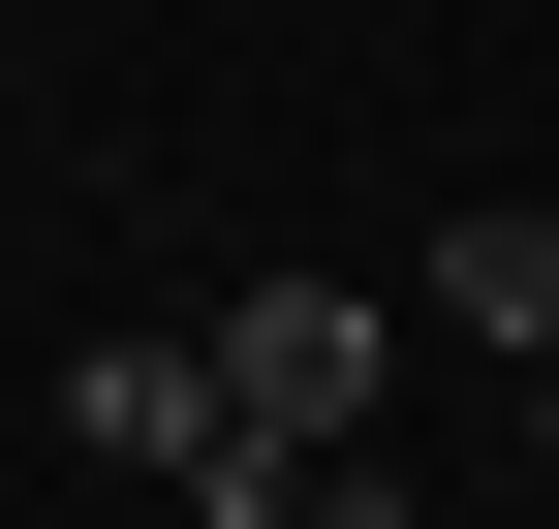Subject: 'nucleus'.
Listing matches in <instances>:
<instances>
[{"instance_id":"obj_4","label":"nucleus","mask_w":559,"mask_h":529,"mask_svg":"<svg viewBox=\"0 0 559 529\" xmlns=\"http://www.w3.org/2000/svg\"><path fill=\"white\" fill-rule=\"evenodd\" d=\"M280 529H436V498H404V468H311V498H280Z\"/></svg>"},{"instance_id":"obj_2","label":"nucleus","mask_w":559,"mask_h":529,"mask_svg":"<svg viewBox=\"0 0 559 529\" xmlns=\"http://www.w3.org/2000/svg\"><path fill=\"white\" fill-rule=\"evenodd\" d=\"M62 436H94V468H156L187 529H280V498H249V436H218V343H94V374H62Z\"/></svg>"},{"instance_id":"obj_3","label":"nucleus","mask_w":559,"mask_h":529,"mask_svg":"<svg viewBox=\"0 0 559 529\" xmlns=\"http://www.w3.org/2000/svg\"><path fill=\"white\" fill-rule=\"evenodd\" d=\"M436 311H466L498 374H559V219H466V249H436Z\"/></svg>"},{"instance_id":"obj_5","label":"nucleus","mask_w":559,"mask_h":529,"mask_svg":"<svg viewBox=\"0 0 559 529\" xmlns=\"http://www.w3.org/2000/svg\"><path fill=\"white\" fill-rule=\"evenodd\" d=\"M528 436H559V374H528Z\"/></svg>"},{"instance_id":"obj_1","label":"nucleus","mask_w":559,"mask_h":529,"mask_svg":"<svg viewBox=\"0 0 559 529\" xmlns=\"http://www.w3.org/2000/svg\"><path fill=\"white\" fill-rule=\"evenodd\" d=\"M187 343H218V436H249V498L373 468V343H404V311H342V281H249V311H187Z\"/></svg>"}]
</instances>
